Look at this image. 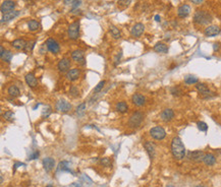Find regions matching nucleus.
Returning <instances> with one entry per match:
<instances>
[{
  "mask_svg": "<svg viewBox=\"0 0 221 187\" xmlns=\"http://www.w3.org/2000/svg\"><path fill=\"white\" fill-rule=\"evenodd\" d=\"M171 153L175 160H182L185 157V148L182 144V140L178 136L173 137L171 141Z\"/></svg>",
  "mask_w": 221,
  "mask_h": 187,
  "instance_id": "obj_1",
  "label": "nucleus"
},
{
  "mask_svg": "<svg viewBox=\"0 0 221 187\" xmlns=\"http://www.w3.org/2000/svg\"><path fill=\"white\" fill-rule=\"evenodd\" d=\"M194 22L200 25H205L212 22V16H211V14H209V12H207V11L198 10L195 12Z\"/></svg>",
  "mask_w": 221,
  "mask_h": 187,
  "instance_id": "obj_2",
  "label": "nucleus"
},
{
  "mask_svg": "<svg viewBox=\"0 0 221 187\" xmlns=\"http://www.w3.org/2000/svg\"><path fill=\"white\" fill-rule=\"evenodd\" d=\"M150 135L156 140H162L166 137V131L161 126H155L150 129Z\"/></svg>",
  "mask_w": 221,
  "mask_h": 187,
  "instance_id": "obj_3",
  "label": "nucleus"
},
{
  "mask_svg": "<svg viewBox=\"0 0 221 187\" xmlns=\"http://www.w3.org/2000/svg\"><path fill=\"white\" fill-rule=\"evenodd\" d=\"M143 119H144V115L141 112H135L131 117L130 120H128V125L131 128H136L138 126L141 125V123L143 122Z\"/></svg>",
  "mask_w": 221,
  "mask_h": 187,
  "instance_id": "obj_4",
  "label": "nucleus"
},
{
  "mask_svg": "<svg viewBox=\"0 0 221 187\" xmlns=\"http://www.w3.org/2000/svg\"><path fill=\"white\" fill-rule=\"evenodd\" d=\"M69 37L71 40H77L80 35V22H74L69 27L67 30Z\"/></svg>",
  "mask_w": 221,
  "mask_h": 187,
  "instance_id": "obj_5",
  "label": "nucleus"
},
{
  "mask_svg": "<svg viewBox=\"0 0 221 187\" xmlns=\"http://www.w3.org/2000/svg\"><path fill=\"white\" fill-rule=\"evenodd\" d=\"M55 107H56V110H58L59 112H62V113H66V112L71 110V104L67 102L66 100H63V99L58 100V101L56 102Z\"/></svg>",
  "mask_w": 221,
  "mask_h": 187,
  "instance_id": "obj_6",
  "label": "nucleus"
},
{
  "mask_svg": "<svg viewBox=\"0 0 221 187\" xmlns=\"http://www.w3.org/2000/svg\"><path fill=\"white\" fill-rule=\"evenodd\" d=\"M15 1H12V0H4V1L2 2L0 9H1L2 14H4V13H7V12H10V11L15 10Z\"/></svg>",
  "mask_w": 221,
  "mask_h": 187,
  "instance_id": "obj_7",
  "label": "nucleus"
},
{
  "mask_svg": "<svg viewBox=\"0 0 221 187\" xmlns=\"http://www.w3.org/2000/svg\"><path fill=\"white\" fill-rule=\"evenodd\" d=\"M144 31H145V25H143V23L139 22V23H136V25L131 28V36L135 37V38H139V37L142 36Z\"/></svg>",
  "mask_w": 221,
  "mask_h": 187,
  "instance_id": "obj_8",
  "label": "nucleus"
},
{
  "mask_svg": "<svg viewBox=\"0 0 221 187\" xmlns=\"http://www.w3.org/2000/svg\"><path fill=\"white\" fill-rule=\"evenodd\" d=\"M204 34L207 37H215L220 34V28L215 25H208L205 29V31H204Z\"/></svg>",
  "mask_w": 221,
  "mask_h": 187,
  "instance_id": "obj_9",
  "label": "nucleus"
},
{
  "mask_svg": "<svg viewBox=\"0 0 221 187\" xmlns=\"http://www.w3.org/2000/svg\"><path fill=\"white\" fill-rule=\"evenodd\" d=\"M46 45H47V49H48L49 51H51L52 53H54V54H56V53L59 52V50H60L59 44H58L54 39H48V40H47Z\"/></svg>",
  "mask_w": 221,
  "mask_h": 187,
  "instance_id": "obj_10",
  "label": "nucleus"
},
{
  "mask_svg": "<svg viewBox=\"0 0 221 187\" xmlns=\"http://www.w3.org/2000/svg\"><path fill=\"white\" fill-rule=\"evenodd\" d=\"M204 157H205V154L202 151H190L187 154V158L191 161H194V162H200V161H203Z\"/></svg>",
  "mask_w": 221,
  "mask_h": 187,
  "instance_id": "obj_11",
  "label": "nucleus"
},
{
  "mask_svg": "<svg viewBox=\"0 0 221 187\" xmlns=\"http://www.w3.org/2000/svg\"><path fill=\"white\" fill-rule=\"evenodd\" d=\"M160 118L165 122H168V121H171L173 118H174V112H173L172 109H165L161 112L160 114Z\"/></svg>",
  "mask_w": 221,
  "mask_h": 187,
  "instance_id": "obj_12",
  "label": "nucleus"
},
{
  "mask_svg": "<svg viewBox=\"0 0 221 187\" xmlns=\"http://www.w3.org/2000/svg\"><path fill=\"white\" fill-rule=\"evenodd\" d=\"M131 102H133V105H136L138 107L144 106L146 103V98L143 95H141V94H135L131 97Z\"/></svg>",
  "mask_w": 221,
  "mask_h": 187,
  "instance_id": "obj_13",
  "label": "nucleus"
},
{
  "mask_svg": "<svg viewBox=\"0 0 221 187\" xmlns=\"http://www.w3.org/2000/svg\"><path fill=\"white\" fill-rule=\"evenodd\" d=\"M70 163L66 162V161H62L58 164V167H57V172H69L71 173L72 175H74V172L71 170V167H70Z\"/></svg>",
  "mask_w": 221,
  "mask_h": 187,
  "instance_id": "obj_14",
  "label": "nucleus"
},
{
  "mask_svg": "<svg viewBox=\"0 0 221 187\" xmlns=\"http://www.w3.org/2000/svg\"><path fill=\"white\" fill-rule=\"evenodd\" d=\"M190 13H191V7H190L187 4H183V5L179 6L177 9V15L182 18H185V17H187V16H189Z\"/></svg>",
  "mask_w": 221,
  "mask_h": 187,
  "instance_id": "obj_15",
  "label": "nucleus"
},
{
  "mask_svg": "<svg viewBox=\"0 0 221 187\" xmlns=\"http://www.w3.org/2000/svg\"><path fill=\"white\" fill-rule=\"evenodd\" d=\"M71 58L77 63L81 64H85V57H84V52L82 50H74L71 53Z\"/></svg>",
  "mask_w": 221,
  "mask_h": 187,
  "instance_id": "obj_16",
  "label": "nucleus"
},
{
  "mask_svg": "<svg viewBox=\"0 0 221 187\" xmlns=\"http://www.w3.org/2000/svg\"><path fill=\"white\" fill-rule=\"evenodd\" d=\"M55 166V161L52 158H45L43 160V167L46 172H50Z\"/></svg>",
  "mask_w": 221,
  "mask_h": 187,
  "instance_id": "obj_17",
  "label": "nucleus"
},
{
  "mask_svg": "<svg viewBox=\"0 0 221 187\" xmlns=\"http://www.w3.org/2000/svg\"><path fill=\"white\" fill-rule=\"evenodd\" d=\"M18 15H20V11H16V10H12V11H10V12L4 13V14L2 15L1 22H9V20H12L13 18L18 17Z\"/></svg>",
  "mask_w": 221,
  "mask_h": 187,
  "instance_id": "obj_18",
  "label": "nucleus"
},
{
  "mask_svg": "<svg viewBox=\"0 0 221 187\" xmlns=\"http://www.w3.org/2000/svg\"><path fill=\"white\" fill-rule=\"evenodd\" d=\"M80 74H81V72H80L79 69H77V68H72V69H70V70L67 71L66 78L70 81H74V80H77V79L80 78Z\"/></svg>",
  "mask_w": 221,
  "mask_h": 187,
  "instance_id": "obj_19",
  "label": "nucleus"
},
{
  "mask_svg": "<svg viewBox=\"0 0 221 187\" xmlns=\"http://www.w3.org/2000/svg\"><path fill=\"white\" fill-rule=\"evenodd\" d=\"M25 79H26L27 85L31 86V88H35V86L38 85V80H37V78H35V75L33 73H28L27 75L25 76Z\"/></svg>",
  "mask_w": 221,
  "mask_h": 187,
  "instance_id": "obj_20",
  "label": "nucleus"
},
{
  "mask_svg": "<svg viewBox=\"0 0 221 187\" xmlns=\"http://www.w3.org/2000/svg\"><path fill=\"white\" fill-rule=\"evenodd\" d=\"M69 65H70V62L69 59H66V58H62V59L60 60L59 62H58V69H59V71L61 72H65L67 71V69L69 68Z\"/></svg>",
  "mask_w": 221,
  "mask_h": 187,
  "instance_id": "obj_21",
  "label": "nucleus"
},
{
  "mask_svg": "<svg viewBox=\"0 0 221 187\" xmlns=\"http://www.w3.org/2000/svg\"><path fill=\"white\" fill-rule=\"evenodd\" d=\"M196 88H197V91L201 94V95H203V96H209L211 94V92H210V90H209V88L207 86L205 83H197V86H196Z\"/></svg>",
  "mask_w": 221,
  "mask_h": 187,
  "instance_id": "obj_22",
  "label": "nucleus"
},
{
  "mask_svg": "<svg viewBox=\"0 0 221 187\" xmlns=\"http://www.w3.org/2000/svg\"><path fill=\"white\" fill-rule=\"evenodd\" d=\"M144 146L146 149V151H147L148 155L151 159H154L155 157V146L152 144L151 141H146L144 144Z\"/></svg>",
  "mask_w": 221,
  "mask_h": 187,
  "instance_id": "obj_23",
  "label": "nucleus"
},
{
  "mask_svg": "<svg viewBox=\"0 0 221 187\" xmlns=\"http://www.w3.org/2000/svg\"><path fill=\"white\" fill-rule=\"evenodd\" d=\"M154 51L157 53H162V54H166L168 52V47L166 44L164 43H157L156 45L154 46Z\"/></svg>",
  "mask_w": 221,
  "mask_h": 187,
  "instance_id": "obj_24",
  "label": "nucleus"
},
{
  "mask_svg": "<svg viewBox=\"0 0 221 187\" xmlns=\"http://www.w3.org/2000/svg\"><path fill=\"white\" fill-rule=\"evenodd\" d=\"M27 44L28 43L23 39H16L12 42V46L18 50H25L26 47H27Z\"/></svg>",
  "mask_w": 221,
  "mask_h": 187,
  "instance_id": "obj_25",
  "label": "nucleus"
},
{
  "mask_svg": "<svg viewBox=\"0 0 221 187\" xmlns=\"http://www.w3.org/2000/svg\"><path fill=\"white\" fill-rule=\"evenodd\" d=\"M203 162L206 164L207 166H213L216 163V158L215 156H213L212 154H205V157L203 159Z\"/></svg>",
  "mask_w": 221,
  "mask_h": 187,
  "instance_id": "obj_26",
  "label": "nucleus"
},
{
  "mask_svg": "<svg viewBox=\"0 0 221 187\" xmlns=\"http://www.w3.org/2000/svg\"><path fill=\"white\" fill-rule=\"evenodd\" d=\"M8 94L10 97L12 98H18L20 95V92L18 90V88L16 86H10L8 88Z\"/></svg>",
  "mask_w": 221,
  "mask_h": 187,
  "instance_id": "obj_27",
  "label": "nucleus"
},
{
  "mask_svg": "<svg viewBox=\"0 0 221 187\" xmlns=\"http://www.w3.org/2000/svg\"><path fill=\"white\" fill-rule=\"evenodd\" d=\"M28 27H29L30 31L35 32L40 29V22L36 20H31L30 22H28Z\"/></svg>",
  "mask_w": 221,
  "mask_h": 187,
  "instance_id": "obj_28",
  "label": "nucleus"
},
{
  "mask_svg": "<svg viewBox=\"0 0 221 187\" xmlns=\"http://www.w3.org/2000/svg\"><path fill=\"white\" fill-rule=\"evenodd\" d=\"M115 109H116V111H118L119 113H125V112L128 111V107L125 102H118L116 104V106H115Z\"/></svg>",
  "mask_w": 221,
  "mask_h": 187,
  "instance_id": "obj_29",
  "label": "nucleus"
},
{
  "mask_svg": "<svg viewBox=\"0 0 221 187\" xmlns=\"http://www.w3.org/2000/svg\"><path fill=\"white\" fill-rule=\"evenodd\" d=\"M110 32H111V35L114 39H120L121 38V33L116 27H115V25H110Z\"/></svg>",
  "mask_w": 221,
  "mask_h": 187,
  "instance_id": "obj_30",
  "label": "nucleus"
},
{
  "mask_svg": "<svg viewBox=\"0 0 221 187\" xmlns=\"http://www.w3.org/2000/svg\"><path fill=\"white\" fill-rule=\"evenodd\" d=\"M185 83L187 85H195V83H198V78L194 75H187L185 78Z\"/></svg>",
  "mask_w": 221,
  "mask_h": 187,
  "instance_id": "obj_31",
  "label": "nucleus"
},
{
  "mask_svg": "<svg viewBox=\"0 0 221 187\" xmlns=\"http://www.w3.org/2000/svg\"><path fill=\"white\" fill-rule=\"evenodd\" d=\"M85 110H86V103H82L79 106L77 107V114L79 116H82L85 113Z\"/></svg>",
  "mask_w": 221,
  "mask_h": 187,
  "instance_id": "obj_32",
  "label": "nucleus"
},
{
  "mask_svg": "<svg viewBox=\"0 0 221 187\" xmlns=\"http://www.w3.org/2000/svg\"><path fill=\"white\" fill-rule=\"evenodd\" d=\"M11 58H12V53H11L10 51H5L4 54L1 56V59L6 62H10Z\"/></svg>",
  "mask_w": 221,
  "mask_h": 187,
  "instance_id": "obj_33",
  "label": "nucleus"
},
{
  "mask_svg": "<svg viewBox=\"0 0 221 187\" xmlns=\"http://www.w3.org/2000/svg\"><path fill=\"white\" fill-rule=\"evenodd\" d=\"M3 118L7 121H12L13 119H15V114L11 111H6L5 113L3 114Z\"/></svg>",
  "mask_w": 221,
  "mask_h": 187,
  "instance_id": "obj_34",
  "label": "nucleus"
},
{
  "mask_svg": "<svg viewBox=\"0 0 221 187\" xmlns=\"http://www.w3.org/2000/svg\"><path fill=\"white\" fill-rule=\"evenodd\" d=\"M51 112H52V110H51L50 106L44 107L43 110H42V116H43V117H48L51 114Z\"/></svg>",
  "mask_w": 221,
  "mask_h": 187,
  "instance_id": "obj_35",
  "label": "nucleus"
},
{
  "mask_svg": "<svg viewBox=\"0 0 221 187\" xmlns=\"http://www.w3.org/2000/svg\"><path fill=\"white\" fill-rule=\"evenodd\" d=\"M197 126H198L199 130H201V131H207V129H208V125L205 122H203V121H199L197 123Z\"/></svg>",
  "mask_w": 221,
  "mask_h": 187,
  "instance_id": "obj_36",
  "label": "nucleus"
},
{
  "mask_svg": "<svg viewBox=\"0 0 221 187\" xmlns=\"http://www.w3.org/2000/svg\"><path fill=\"white\" fill-rule=\"evenodd\" d=\"M69 94L72 96V97H79V94H80L79 88H77L76 86H72L69 90Z\"/></svg>",
  "mask_w": 221,
  "mask_h": 187,
  "instance_id": "obj_37",
  "label": "nucleus"
},
{
  "mask_svg": "<svg viewBox=\"0 0 221 187\" xmlns=\"http://www.w3.org/2000/svg\"><path fill=\"white\" fill-rule=\"evenodd\" d=\"M131 0H118V6H120V7L124 8V7H128V5L131 4Z\"/></svg>",
  "mask_w": 221,
  "mask_h": 187,
  "instance_id": "obj_38",
  "label": "nucleus"
},
{
  "mask_svg": "<svg viewBox=\"0 0 221 187\" xmlns=\"http://www.w3.org/2000/svg\"><path fill=\"white\" fill-rule=\"evenodd\" d=\"M104 85H105V81L104 80H102V81H100L99 83H98L97 86H96V88H94V94H97V93H99L101 90H102L103 88H104Z\"/></svg>",
  "mask_w": 221,
  "mask_h": 187,
  "instance_id": "obj_39",
  "label": "nucleus"
},
{
  "mask_svg": "<svg viewBox=\"0 0 221 187\" xmlns=\"http://www.w3.org/2000/svg\"><path fill=\"white\" fill-rule=\"evenodd\" d=\"M35 45H36V42H32V43H28L27 44V47H26V49H25V51L26 52H30V51H32L33 50V48L35 47Z\"/></svg>",
  "mask_w": 221,
  "mask_h": 187,
  "instance_id": "obj_40",
  "label": "nucleus"
},
{
  "mask_svg": "<svg viewBox=\"0 0 221 187\" xmlns=\"http://www.w3.org/2000/svg\"><path fill=\"white\" fill-rule=\"evenodd\" d=\"M100 163L102 164L103 166H106V167L111 165V162H110L109 158H102V159H101V161H100Z\"/></svg>",
  "mask_w": 221,
  "mask_h": 187,
  "instance_id": "obj_41",
  "label": "nucleus"
},
{
  "mask_svg": "<svg viewBox=\"0 0 221 187\" xmlns=\"http://www.w3.org/2000/svg\"><path fill=\"white\" fill-rule=\"evenodd\" d=\"M171 94H172V95H174V96H179L180 94H182V91H180L179 88H171Z\"/></svg>",
  "mask_w": 221,
  "mask_h": 187,
  "instance_id": "obj_42",
  "label": "nucleus"
},
{
  "mask_svg": "<svg viewBox=\"0 0 221 187\" xmlns=\"http://www.w3.org/2000/svg\"><path fill=\"white\" fill-rule=\"evenodd\" d=\"M81 178H82V180H84V181H86V182H88V184H92V180L89 178L87 175H85V174H82V176H81Z\"/></svg>",
  "mask_w": 221,
  "mask_h": 187,
  "instance_id": "obj_43",
  "label": "nucleus"
},
{
  "mask_svg": "<svg viewBox=\"0 0 221 187\" xmlns=\"http://www.w3.org/2000/svg\"><path fill=\"white\" fill-rule=\"evenodd\" d=\"M39 155H40V154H39V151H35V153L33 154V155H31V156H30L29 160H36V159H38V158H39Z\"/></svg>",
  "mask_w": 221,
  "mask_h": 187,
  "instance_id": "obj_44",
  "label": "nucleus"
},
{
  "mask_svg": "<svg viewBox=\"0 0 221 187\" xmlns=\"http://www.w3.org/2000/svg\"><path fill=\"white\" fill-rule=\"evenodd\" d=\"M20 166H26V165H25V164H23V163H20V162H18V163H15V165H13V170H15H15L18 169V167H20Z\"/></svg>",
  "mask_w": 221,
  "mask_h": 187,
  "instance_id": "obj_45",
  "label": "nucleus"
},
{
  "mask_svg": "<svg viewBox=\"0 0 221 187\" xmlns=\"http://www.w3.org/2000/svg\"><path fill=\"white\" fill-rule=\"evenodd\" d=\"M64 1V3L66 4V5H71L72 6V4L76 2V0H63Z\"/></svg>",
  "mask_w": 221,
  "mask_h": 187,
  "instance_id": "obj_46",
  "label": "nucleus"
},
{
  "mask_svg": "<svg viewBox=\"0 0 221 187\" xmlns=\"http://www.w3.org/2000/svg\"><path fill=\"white\" fill-rule=\"evenodd\" d=\"M82 184L80 183V182H74V183H71L69 185V187H81Z\"/></svg>",
  "mask_w": 221,
  "mask_h": 187,
  "instance_id": "obj_47",
  "label": "nucleus"
},
{
  "mask_svg": "<svg viewBox=\"0 0 221 187\" xmlns=\"http://www.w3.org/2000/svg\"><path fill=\"white\" fill-rule=\"evenodd\" d=\"M191 1L193 2V3H195V4H200V3H202V2H203V0H191Z\"/></svg>",
  "mask_w": 221,
  "mask_h": 187,
  "instance_id": "obj_48",
  "label": "nucleus"
},
{
  "mask_svg": "<svg viewBox=\"0 0 221 187\" xmlns=\"http://www.w3.org/2000/svg\"><path fill=\"white\" fill-rule=\"evenodd\" d=\"M4 52H5V51H4V48L1 46V47H0V56L3 55V54H4Z\"/></svg>",
  "mask_w": 221,
  "mask_h": 187,
  "instance_id": "obj_49",
  "label": "nucleus"
},
{
  "mask_svg": "<svg viewBox=\"0 0 221 187\" xmlns=\"http://www.w3.org/2000/svg\"><path fill=\"white\" fill-rule=\"evenodd\" d=\"M155 20L156 22H160V15H155Z\"/></svg>",
  "mask_w": 221,
  "mask_h": 187,
  "instance_id": "obj_50",
  "label": "nucleus"
},
{
  "mask_svg": "<svg viewBox=\"0 0 221 187\" xmlns=\"http://www.w3.org/2000/svg\"><path fill=\"white\" fill-rule=\"evenodd\" d=\"M218 48H219V46H218V44H214V50H218Z\"/></svg>",
  "mask_w": 221,
  "mask_h": 187,
  "instance_id": "obj_51",
  "label": "nucleus"
},
{
  "mask_svg": "<svg viewBox=\"0 0 221 187\" xmlns=\"http://www.w3.org/2000/svg\"><path fill=\"white\" fill-rule=\"evenodd\" d=\"M46 187H53V185H51V184H48V185H47Z\"/></svg>",
  "mask_w": 221,
  "mask_h": 187,
  "instance_id": "obj_52",
  "label": "nucleus"
},
{
  "mask_svg": "<svg viewBox=\"0 0 221 187\" xmlns=\"http://www.w3.org/2000/svg\"><path fill=\"white\" fill-rule=\"evenodd\" d=\"M196 187H205V186H203V185H198V186H196Z\"/></svg>",
  "mask_w": 221,
  "mask_h": 187,
  "instance_id": "obj_53",
  "label": "nucleus"
}]
</instances>
